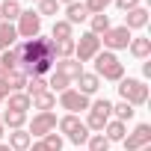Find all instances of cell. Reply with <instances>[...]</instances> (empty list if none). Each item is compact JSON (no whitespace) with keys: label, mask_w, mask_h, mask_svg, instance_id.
<instances>
[{"label":"cell","mask_w":151,"mask_h":151,"mask_svg":"<svg viewBox=\"0 0 151 151\" xmlns=\"http://www.w3.org/2000/svg\"><path fill=\"white\" fill-rule=\"evenodd\" d=\"M18 53H21V71L27 77H45L53 71V62H56L53 39H45V36L27 39L18 45Z\"/></svg>","instance_id":"1"},{"label":"cell","mask_w":151,"mask_h":151,"mask_svg":"<svg viewBox=\"0 0 151 151\" xmlns=\"http://www.w3.org/2000/svg\"><path fill=\"white\" fill-rule=\"evenodd\" d=\"M95 74H98V80H122L124 77V62L113 53V50H98L95 56Z\"/></svg>","instance_id":"2"},{"label":"cell","mask_w":151,"mask_h":151,"mask_svg":"<svg viewBox=\"0 0 151 151\" xmlns=\"http://www.w3.org/2000/svg\"><path fill=\"white\" fill-rule=\"evenodd\" d=\"M119 95H122V101H127L130 107L148 104V86H145V80H136V77H122V80H119Z\"/></svg>","instance_id":"3"},{"label":"cell","mask_w":151,"mask_h":151,"mask_svg":"<svg viewBox=\"0 0 151 151\" xmlns=\"http://www.w3.org/2000/svg\"><path fill=\"white\" fill-rule=\"evenodd\" d=\"M56 127H59V130L65 133L62 139L74 142L77 148H80V145H86V139H89V127H86V124L80 122V116H71V113H68V116H62V119L56 122Z\"/></svg>","instance_id":"4"},{"label":"cell","mask_w":151,"mask_h":151,"mask_svg":"<svg viewBox=\"0 0 151 151\" xmlns=\"http://www.w3.org/2000/svg\"><path fill=\"white\" fill-rule=\"evenodd\" d=\"M86 113H89V116H86V122H83V124L89 127V133H92V130H95V133H101V130H104V124L113 119V104H110L107 98H98V101H92V104H89V110H86Z\"/></svg>","instance_id":"5"},{"label":"cell","mask_w":151,"mask_h":151,"mask_svg":"<svg viewBox=\"0 0 151 151\" xmlns=\"http://www.w3.org/2000/svg\"><path fill=\"white\" fill-rule=\"evenodd\" d=\"M101 50V39L95 33H83L80 39H74V59H77L80 65L83 62H92Z\"/></svg>","instance_id":"6"},{"label":"cell","mask_w":151,"mask_h":151,"mask_svg":"<svg viewBox=\"0 0 151 151\" xmlns=\"http://www.w3.org/2000/svg\"><path fill=\"white\" fill-rule=\"evenodd\" d=\"M18 39H36V36H42V15L36 12V9H24L21 12V18H18Z\"/></svg>","instance_id":"7"},{"label":"cell","mask_w":151,"mask_h":151,"mask_svg":"<svg viewBox=\"0 0 151 151\" xmlns=\"http://www.w3.org/2000/svg\"><path fill=\"white\" fill-rule=\"evenodd\" d=\"M56 113L53 110H47V113H36L33 116V122H30V127H27V133L30 136H36V139H45L47 133H53L56 130Z\"/></svg>","instance_id":"8"},{"label":"cell","mask_w":151,"mask_h":151,"mask_svg":"<svg viewBox=\"0 0 151 151\" xmlns=\"http://www.w3.org/2000/svg\"><path fill=\"white\" fill-rule=\"evenodd\" d=\"M98 39H101V45H104L107 50H113V53H116V50H124V47L130 45V39H133V36H130V30H127V27H110V30H107L104 36H98Z\"/></svg>","instance_id":"9"},{"label":"cell","mask_w":151,"mask_h":151,"mask_svg":"<svg viewBox=\"0 0 151 151\" xmlns=\"http://www.w3.org/2000/svg\"><path fill=\"white\" fill-rule=\"evenodd\" d=\"M89 98L86 95H80L77 89H65V92H59V107L62 110H68L71 116H77V113H83V110H89Z\"/></svg>","instance_id":"10"},{"label":"cell","mask_w":151,"mask_h":151,"mask_svg":"<svg viewBox=\"0 0 151 151\" xmlns=\"http://www.w3.org/2000/svg\"><path fill=\"white\" fill-rule=\"evenodd\" d=\"M122 142H124V151H139L142 145H151V124H145V122L136 124L133 133H127Z\"/></svg>","instance_id":"11"},{"label":"cell","mask_w":151,"mask_h":151,"mask_svg":"<svg viewBox=\"0 0 151 151\" xmlns=\"http://www.w3.org/2000/svg\"><path fill=\"white\" fill-rule=\"evenodd\" d=\"M53 71L62 74V77H68V80H77L80 74H83V65L71 56V59H56V62H53Z\"/></svg>","instance_id":"12"},{"label":"cell","mask_w":151,"mask_h":151,"mask_svg":"<svg viewBox=\"0 0 151 151\" xmlns=\"http://www.w3.org/2000/svg\"><path fill=\"white\" fill-rule=\"evenodd\" d=\"M148 9L145 6H136V9H130V12H124V24L122 27H127V30H142L145 24H148Z\"/></svg>","instance_id":"13"},{"label":"cell","mask_w":151,"mask_h":151,"mask_svg":"<svg viewBox=\"0 0 151 151\" xmlns=\"http://www.w3.org/2000/svg\"><path fill=\"white\" fill-rule=\"evenodd\" d=\"M74 83H77V92H80V95H86V98H89V95H95V92L101 89L98 74H89V71H83V74H80V77L74 80Z\"/></svg>","instance_id":"14"},{"label":"cell","mask_w":151,"mask_h":151,"mask_svg":"<svg viewBox=\"0 0 151 151\" xmlns=\"http://www.w3.org/2000/svg\"><path fill=\"white\" fill-rule=\"evenodd\" d=\"M53 107H56V95H53L50 89H45V92H39V95H33V98H30V110L47 113V110H53Z\"/></svg>","instance_id":"15"},{"label":"cell","mask_w":151,"mask_h":151,"mask_svg":"<svg viewBox=\"0 0 151 151\" xmlns=\"http://www.w3.org/2000/svg\"><path fill=\"white\" fill-rule=\"evenodd\" d=\"M127 50H130L136 59H142V62H145V59L151 56V39H148V36H136V39H130Z\"/></svg>","instance_id":"16"},{"label":"cell","mask_w":151,"mask_h":151,"mask_svg":"<svg viewBox=\"0 0 151 151\" xmlns=\"http://www.w3.org/2000/svg\"><path fill=\"white\" fill-rule=\"evenodd\" d=\"M30 142H33V136L27 133V127H21V130H9V148L12 151H27L30 148Z\"/></svg>","instance_id":"17"},{"label":"cell","mask_w":151,"mask_h":151,"mask_svg":"<svg viewBox=\"0 0 151 151\" xmlns=\"http://www.w3.org/2000/svg\"><path fill=\"white\" fill-rule=\"evenodd\" d=\"M86 18H89V12H86V6H83V3H77V0H74V3H68V6H65V21H68L71 27H74V24H83Z\"/></svg>","instance_id":"18"},{"label":"cell","mask_w":151,"mask_h":151,"mask_svg":"<svg viewBox=\"0 0 151 151\" xmlns=\"http://www.w3.org/2000/svg\"><path fill=\"white\" fill-rule=\"evenodd\" d=\"M6 104H9L12 113H27L30 110V95L27 92H9L6 95Z\"/></svg>","instance_id":"19"},{"label":"cell","mask_w":151,"mask_h":151,"mask_svg":"<svg viewBox=\"0 0 151 151\" xmlns=\"http://www.w3.org/2000/svg\"><path fill=\"white\" fill-rule=\"evenodd\" d=\"M124 130H127V127H124V122L110 119V122L104 124V130H101V133L107 136V142H122V139H124Z\"/></svg>","instance_id":"20"},{"label":"cell","mask_w":151,"mask_h":151,"mask_svg":"<svg viewBox=\"0 0 151 151\" xmlns=\"http://www.w3.org/2000/svg\"><path fill=\"white\" fill-rule=\"evenodd\" d=\"M15 39H18V30H15V24H0V53L3 50H9V47H15Z\"/></svg>","instance_id":"21"},{"label":"cell","mask_w":151,"mask_h":151,"mask_svg":"<svg viewBox=\"0 0 151 151\" xmlns=\"http://www.w3.org/2000/svg\"><path fill=\"white\" fill-rule=\"evenodd\" d=\"M3 86H6L9 92H21V89L27 86V74H24V71H18V68H15V71H6Z\"/></svg>","instance_id":"22"},{"label":"cell","mask_w":151,"mask_h":151,"mask_svg":"<svg viewBox=\"0 0 151 151\" xmlns=\"http://www.w3.org/2000/svg\"><path fill=\"white\" fill-rule=\"evenodd\" d=\"M0 119H3V127H9V130H21V127H27V113H12V110H6Z\"/></svg>","instance_id":"23"},{"label":"cell","mask_w":151,"mask_h":151,"mask_svg":"<svg viewBox=\"0 0 151 151\" xmlns=\"http://www.w3.org/2000/svg\"><path fill=\"white\" fill-rule=\"evenodd\" d=\"M0 12H3V21L6 24H12V21H18L21 18V3H18V0H3V3H0Z\"/></svg>","instance_id":"24"},{"label":"cell","mask_w":151,"mask_h":151,"mask_svg":"<svg viewBox=\"0 0 151 151\" xmlns=\"http://www.w3.org/2000/svg\"><path fill=\"white\" fill-rule=\"evenodd\" d=\"M0 65H3L6 71H21V53H18V47H9V50H3L0 53Z\"/></svg>","instance_id":"25"},{"label":"cell","mask_w":151,"mask_h":151,"mask_svg":"<svg viewBox=\"0 0 151 151\" xmlns=\"http://www.w3.org/2000/svg\"><path fill=\"white\" fill-rule=\"evenodd\" d=\"M50 36H53V42H62V39H74V27L62 18V21H53V27H50Z\"/></svg>","instance_id":"26"},{"label":"cell","mask_w":151,"mask_h":151,"mask_svg":"<svg viewBox=\"0 0 151 151\" xmlns=\"http://www.w3.org/2000/svg\"><path fill=\"white\" fill-rule=\"evenodd\" d=\"M89 24H92V30H89V33H95V36H104V33L113 27L107 12H101V15H89Z\"/></svg>","instance_id":"27"},{"label":"cell","mask_w":151,"mask_h":151,"mask_svg":"<svg viewBox=\"0 0 151 151\" xmlns=\"http://www.w3.org/2000/svg\"><path fill=\"white\" fill-rule=\"evenodd\" d=\"M133 116H136V110H133L127 101H119V104H113V119H116V122H124V124H127Z\"/></svg>","instance_id":"28"},{"label":"cell","mask_w":151,"mask_h":151,"mask_svg":"<svg viewBox=\"0 0 151 151\" xmlns=\"http://www.w3.org/2000/svg\"><path fill=\"white\" fill-rule=\"evenodd\" d=\"M47 89H50L53 95H56V92H65V89H71V80H68V77H62V74H56V71H50Z\"/></svg>","instance_id":"29"},{"label":"cell","mask_w":151,"mask_h":151,"mask_svg":"<svg viewBox=\"0 0 151 151\" xmlns=\"http://www.w3.org/2000/svg\"><path fill=\"white\" fill-rule=\"evenodd\" d=\"M53 50H56V59H71V56H74V39L53 42Z\"/></svg>","instance_id":"30"},{"label":"cell","mask_w":151,"mask_h":151,"mask_svg":"<svg viewBox=\"0 0 151 151\" xmlns=\"http://www.w3.org/2000/svg\"><path fill=\"white\" fill-rule=\"evenodd\" d=\"M86 151H110V142H107V136L104 133H89V139H86Z\"/></svg>","instance_id":"31"},{"label":"cell","mask_w":151,"mask_h":151,"mask_svg":"<svg viewBox=\"0 0 151 151\" xmlns=\"http://www.w3.org/2000/svg\"><path fill=\"white\" fill-rule=\"evenodd\" d=\"M24 89H27V95L33 98V95H39V92L47 89V80H45V77H27V86H24Z\"/></svg>","instance_id":"32"},{"label":"cell","mask_w":151,"mask_h":151,"mask_svg":"<svg viewBox=\"0 0 151 151\" xmlns=\"http://www.w3.org/2000/svg\"><path fill=\"white\" fill-rule=\"evenodd\" d=\"M42 142H45V148H47V151H62V145H65V139H62L56 130H53V133H47Z\"/></svg>","instance_id":"33"},{"label":"cell","mask_w":151,"mask_h":151,"mask_svg":"<svg viewBox=\"0 0 151 151\" xmlns=\"http://www.w3.org/2000/svg\"><path fill=\"white\" fill-rule=\"evenodd\" d=\"M110 3H113V0H86L83 6H86V12H89V15H101V12H107V6H110Z\"/></svg>","instance_id":"34"},{"label":"cell","mask_w":151,"mask_h":151,"mask_svg":"<svg viewBox=\"0 0 151 151\" xmlns=\"http://www.w3.org/2000/svg\"><path fill=\"white\" fill-rule=\"evenodd\" d=\"M36 12H39V15H56V12H59V3H56V0H39Z\"/></svg>","instance_id":"35"},{"label":"cell","mask_w":151,"mask_h":151,"mask_svg":"<svg viewBox=\"0 0 151 151\" xmlns=\"http://www.w3.org/2000/svg\"><path fill=\"white\" fill-rule=\"evenodd\" d=\"M113 3H116L122 12H130V9H136V6H139V0H113Z\"/></svg>","instance_id":"36"},{"label":"cell","mask_w":151,"mask_h":151,"mask_svg":"<svg viewBox=\"0 0 151 151\" xmlns=\"http://www.w3.org/2000/svg\"><path fill=\"white\" fill-rule=\"evenodd\" d=\"M27 151H47V148H45V142L39 139V142H30V148H27Z\"/></svg>","instance_id":"37"},{"label":"cell","mask_w":151,"mask_h":151,"mask_svg":"<svg viewBox=\"0 0 151 151\" xmlns=\"http://www.w3.org/2000/svg\"><path fill=\"white\" fill-rule=\"evenodd\" d=\"M142 77H151V62H148V59L142 62Z\"/></svg>","instance_id":"38"},{"label":"cell","mask_w":151,"mask_h":151,"mask_svg":"<svg viewBox=\"0 0 151 151\" xmlns=\"http://www.w3.org/2000/svg\"><path fill=\"white\" fill-rule=\"evenodd\" d=\"M6 95H9V89H6L3 83H0V104H3V101H6Z\"/></svg>","instance_id":"39"},{"label":"cell","mask_w":151,"mask_h":151,"mask_svg":"<svg viewBox=\"0 0 151 151\" xmlns=\"http://www.w3.org/2000/svg\"><path fill=\"white\" fill-rule=\"evenodd\" d=\"M3 80H6V68L0 65V83H3Z\"/></svg>","instance_id":"40"},{"label":"cell","mask_w":151,"mask_h":151,"mask_svg":"<svg viewBox=\"0 0 151 151\" xmlns=\"http://www.w3.org/2000/svg\"><path fill=\"white\" fill-rule=\"evenodd\" d=\"M6 136V127H3V119H0V139H3Z\"/></svg>","instance_id":"41"},{"label":"cell","mask_w":151,"mask_h":151,"mask_svg":"<svg viewBox=\"0 0 151 151\" xmlns=\"http://www.w3.org/2000/svg\"><path fill=\"white\" fill-rule=\"evenodd\" d=\"M56 3H65V6H68V3H74V0H56Z\"/></svg>","instance_id":"42"},{"label":"cell","mask_w":151,"mask_h":151,"mask_svg":"<svg viewBox=\"0 0 151 151\" xmlns=\"http://www.w3.org/2000/svg\"><path fill=\"white\" fill-rule=\"evenodd\" d=\"M0 151H12V148H9V145H0Z\"/></svg>","instance_id":"43"},{"label":"cell","mask_w":151,"mask_h":151,"mask_svg":"<svg viewBox=\"0 0 151 151\" xmlns=\"http://www.w3.org/2000/svg\"><path fill=\"white\" fill-rule=\"evenodd\" d=\"M139 151H151V145H142V148H139Z\"/></svg>","instance_id":"44"},{"label":"cell","mask_w":151,"mask_h":151,"mask_svg":"<svg viewBox=\"0 0 151 151\" xmlns=\"http://www.w3.org/2000/svg\"><path fill=\"white\" fill-rule=\"evenodd\" d=\"M0 24H3V12H0Z\"/></svg>","instance_id":"45"}]
</instances>
